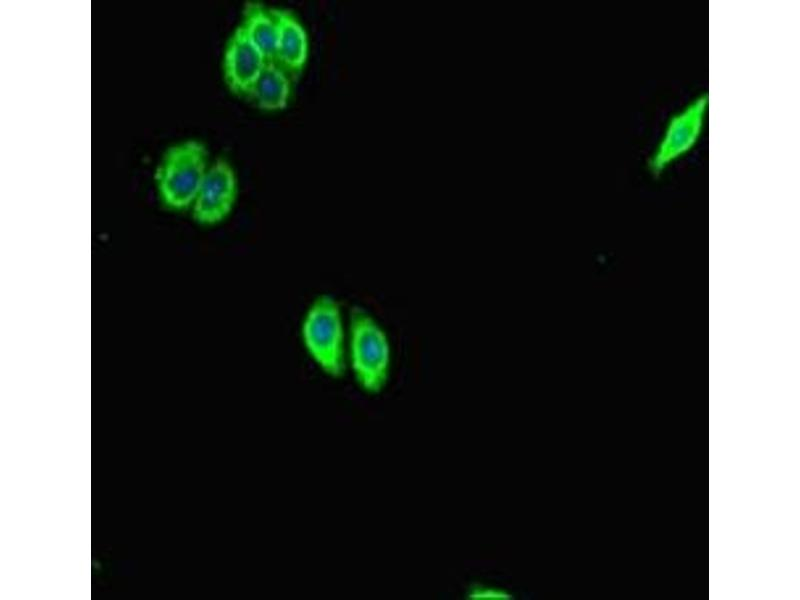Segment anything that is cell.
<instances>
[{"label":"cell","instance_id":"6da1fadb","mask_svg":"<svg viewBox=\"0 0 800 600\" xmlns=\"http://www.w3.org/2000/svg\"><path fill=\"white\" fill-rule=\"evenodd\" d=\"M347 366L358 387L366 394H379L389 381V338L377 320L357 305L352 306L348 314Z\"/></svg>","mask_w":800,"mask_h":600},{"label":"cell","instance_id":"7a4b0ae2","mask_svg":"<svg viewBox=\"0 0 800 600\" xmlns=\"http://www.w3.org/2000/svg\"><path fill=\"white\" fill-rule=\"evenodd\" d=\"M302 345L315 365L328 377L340 379L347 366V328L341 306L329 294L317 296L307 307L300 325Z\"/></svg>","mask_w":800,"mask_h":600},{"label":"cell","instance_id":"3957f363","mask_svg":"<svg viewBox=\"0 0 800 600\" xmlns=\"http://www.w3.org/2000/svg\"><path fill=\"white\" fill-rule=\"evenodd\" d=\"M209 167L204 143L184 140L168 147L155 171L158 195L173 210L191 208Z\"/></svg>","mask_w":800,"mask_h":600},{"label":"cell","instance_id":"277c9868","mask_svg":"<svg viewBox=\"0 0 800 600\" xmlns=\"http://www.w3.org/2000/svg\"><path fill=\"white\" fill-rule=\"evenodd\" d=\"M707 108L708 94L703 93L670 118L649 161L650 171L654 175H659L696 145L703 130Z\"/></svg>","mask_w":800,"mask_h":600},{"label":"cell","instance_id":"5b68a950","mask_svg":"<svg viewBox=\"0 0 800 600\" xmlns=\"http://www.w3.org/2000/svg\"><path fill=\"white\" fill-rule=\"evenodd\" d=\"M238 192L235 171L219 158L209 165L191 206L192 216L202 225L223 221L232 211Z\"/></svg>","mask_w":800,"mask_h":600},{"label":"cell","instance_id":"8992f818","mask_svg":"<svg viewBox=\"0 0 800 600\" xmlns=\"http://www.w3.org/2000/svg\"><path fill=\"white\" fill-rule=\"evenodd\" d=\"M267 60L238 26L229 37L222 61L223 77L229 90L249 98Z\"/></svg>","mask_w":800,"mask_h":600},{"label":"cell","instance_id":"52a82bcc","mask_svg":"<svg viewBox=\"0 0 800 600\" xmlns=\"http://www.w3.org/2000/svg\"><path fill=\"white\" fill-rule=\"evenodd\" d=\"M277 22V42L274 62L292 80L302 73L309 51L307 33L297 17L286 9L272 8Z\"/></svg>","mask_w":800,"mask_h":600},{"label":"cell","instance_id":"ba28073f","mask_svg":"<svg viewBox=\"0 0 800 600\" xmlns=\"http://www.w3.org/2000/svg\"><path fill=\"white\" fill-rule=\"evenodd\" d=\"M239 27L267 62L274 61L277 22L272 8H268L259 2L247 3L243 9Z\"/></svg>","mask_w":800,"mask_h":600},{"label":"cell","instance_id":"9c48e42d","mask_svg":"<svg viewBox=\"0 0 800 600\" xmlns=\"http://www.w3.org/2000/svg\"><path fill=\"white\" fill-rule=\"evenodd\" d=\"M292 78L274 61L267 62L257 78L249 99L265 111L284 109L290 100Z\"/></svg>","mask_w":800,"mask_h":600},{"label":"cell","instance_id":"30bf717a","mask_svg":"<svg viewBox=\"0 0 800 600\" xmlns=\"http://www.w3.org/2000/svg\"><path fill=\"white\" fill-rule=\"evenodd\" d=\"M466 596L470 600H509L513 598L504 589L484 585L472 586Z\"/></svg>","mask_w":800,"mask_h":600}]
</instances>
